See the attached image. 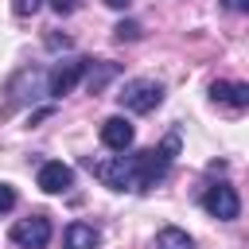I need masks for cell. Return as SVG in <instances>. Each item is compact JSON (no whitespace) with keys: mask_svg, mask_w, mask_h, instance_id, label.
Segmentation results:
<instances>
[{"mask_svg":"<svg viewBox=\"0 0 249 249\" xmlns=\"http://www.w3.org/2000/svg\"><path fill=\"white\" fill-rule=\"evenodd\" d=\"M175 156H179V136L171 132L160 148H144V152H136V156H124V152H121V156H109V160H89V171H93L105 187H113V191L144 195V191H152L156 183L167 179Z\"/></svg>","mask_w":249,"mask_h":249,"instance_id":"obj_1","label":"cell"},{"mask_svg":"<svg viewBox=\"0 0 249 249\" xmlns=\"http://www.w3.org/2000/svg\"><path fill=\"white\" fill-rule=\"evenodd\" d=\"M51 218L47 214H31V218H19L12 230H8V241L16 249H47L51 245Z\"/></svg>","mask_w":249,"mask_h":249,"instance_id":"obj_2","label":"cell"},{"mask_svg":"<svg viewBox=\"0 0 249 249\" xmlns=\"http://www.w3.org/2000/svg\"><path fill=\"white\" fill-rule=\"evenodd\" d=\"M117 97H121V105L128 113H152L163 101V86L152 82V78H132V82H124V89Z\"/></svg>","mask_w":249,"mask_h":249,"instance_id":"obj_3","label":"cell"},{"mask_svg":"<svg viewBox=\"0 0 249 249\" xmlns=\"http://www.w3.org/2000/svg\"><path fill=\"white\" fill-rule=\"evenodd\" d=\"M202 210H206L210 218H218V222H233V218L241 214V198H237V191H233L230 183H214V187H206V195H202Z\"/></svg>","mask_w":249,"mask_h":249,"instance_id":"obj_4","label":"cell"},{"mask_svg":"<svg viewBox=\"0 0 249 249\" xmlns=\"http://www.w3.org/2000/svg\"><path fill=\"white\" fill-rule=\"evenodd\" d=\"M86 66H89V58H66V62H58V66H51V70H47V93H51V97H66V93L86 78Z\"/></svg>","mask_w":249,"mask_h":249,"instance_id":"obj_5","label":"cell"},{"mask_svg":"<svg viewBox=\"0 0 249 249\" xmlns=\"http://www.w3.org/2000/svg\"><path fill=\"white\" fill-rule=\"evenodd\" d=\"M35 183H39L43 195H66V191L74 187V167L62 163V160H47V163H39Z\"/></svg>","mask_w":249,"mask_h":249,"instance_id":"obj_6","label":"cell"},{"mask_svg":"<svg viewBox=\"0 0 249 249\" xmlns=\"http://www.w3.org/2000/svg\"><path fill=\"white\" fill-rule=\"evenodd\" d=\"M132 140H136V128L128 124V117H105L101 121V144L109 148V152H128L132 148Z\"/></svg>","mask_w":249,"mask_h":249,"instance_id":"obj_7","label":"cell"},{"mask_svg":"<svg viewBox=\"0 0 249 249\" xmlns=\"http://www.w3.org/2000/svg\"><path fill=\"white\" fill-rule=\"evenodd\" d=\"M210 101L230 105V109H245L249 105V86L245 82H210Z\"/></svg>","mask_w":249,"mask_h":249,"instance_id":"obj_8","label":"cell"},{"mask_svg":"<svg viewBox=\"0 0 249 249\" xmlns=\"http://www.w3.org/2000/svg\"><path fill=\"white\" fill-rule=\"evenodd\" d=\"M101 245V230L89 222H70L62 230V249H97Z\"/></svg>","mask_w":249,"mask_h":249,"instance_id":"obj_9","label":"cell"},{"mask_svg":"<svg viewBox=\"0 0 249 249\" xmlns=\"http://www.w3.org/2000/svg\"><path fill=\"white\" fill-rule=\"evenodd\" d=\"M113 74H117V62H93V58H89V66H86V78H82V82H86V89H89V93H101V89H105V82H109Z\"/></svg>","mask_w":249,"mask_h":249,"instance_id":"obj_10","label":"cell"},{"mask_svg":"<svg viewBox=\"0 0 249 249\" xmlns=\"http://www.w3.org/2000/svg\"><path fill=\"white\" fill-rule=\"evenodd\" d=\"M152 245H156V249H195V237H191L187 230H179V226H163Z\"/></svg>","mask_w":249,"mask_h":249,"instance_id":"obj_11","label":"cell"},{"mask_svg":"<svg viewBox=\"0 0 249 249\" xmlns=\"http://www.w3.org/2000/svg\"><path fill=\"white\" fill-rule=\"evenodd\" d=\"M113 35H117L121 43H124V39L132 43V39H140V23H132V19H121V23L113 27Z\"/></svg>","mask_w":249,"mask_h":249,"instance_id":"obj_12","label":"cell"},{"mask_svg":"<svg viewBox=\"0 0 249 249\" xmlns=\"http://www.w3.org/2000/svg\"><path fill=\"white\" fill-rule=\"evenodd\" d=\"M16 206V187L12 183H0V214H8Z\"/></svg>","mask_w":249,"mask_h":249,"instance_id":"obj_13","label":"cell"},{"mask_svg":"<svg viewBox=\"0 0 249 249\" xmlns=\"http://www.w3.org/2000/svg\"><path fill=\"white\" fill-rule=\"evenodd\" d=\"M43 8V0H16V12L19 16H31V12H39Z\"/></svg>","mask_w":249,"mask_h":249,"instance_id":"obj_14","label":"cell"},{"mask_svg":"<svg viewBox=\"0 0 249 249\" xmlns=\"http://www.w3.org/2000/svg\"><path fill=\"white\" fill-rule=\"evenodd\" d=\"M78 4H82V0H51V8H54L58 16H70V12L78 8Z\"/></svg>","mask_w":249,"mask_h":249,"instance_id":"obj_15","label":"cell"},{"mask_svg":"<svg viewBox=\"0 0 249 249\" xmlns=\"http://www.w3.org/2000/svg\"><path fill=\"white\" fill-rule=\"evenodd\" d=\"M230 12H249V0H222Z\"/></svg>","mask_w":249,"mask_h":249,"instance_id":"obj_16","label":"cell"},{"mask_svg":"<svg viewBox=\"0 0 249 249\" xmlns=\"http://www.w3.org/2000/svg\"><path fill=\"white\" fill-rule=\"evenodd\" d=\"M105 4H109V8H117V12H124V8L132 4V0H105Z\"/></svg>","mask_w":249,"mask_h":249,"instance_id":"obj_17","label":"cell"}]
</instances>
